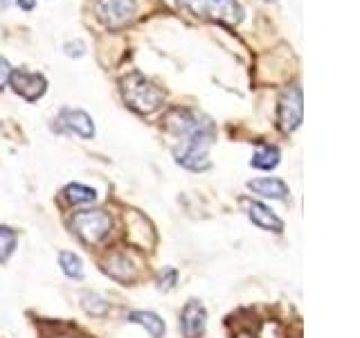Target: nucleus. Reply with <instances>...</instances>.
Wrapping results in <instances>:
<instances>
[{"label": "nucleus", "mask_w": 360, "mask_h": 338, "mask_svg": "<svg viewBox=\"0 0 360 338\" xmlns=\"http://www.w3.org/2000/svg\"><path fill=\"white\" fill-rule=\"evenodd\" d=\"M165 129L172 131L178 144L174 146V161L189 172H205L212 167L210 149L217 142V127L212 118L194 108L174 106L165 113Z\"/></svg>", "instance_id": "f257e3e1"}, {"label": "nucleus", "mask_w": 360, "mask_h": 338, "mask_svg": "<svg viewBox=\"0 0 360 338\" xmlns=\"http://www.w3.org/2000/svg\"><path fill=\"white\" fill-rule=\"evenodd\" d=\"M122 97L127 101V106L140 113V115H151L165 104V90L140 73H133L122 79Z\"/></svg>", "instance_id": "f03ea898"}, {"label": "nucleus", "mask_w": 360, "mask_h": 338, "mask_svg": "<svg viewBox=\"0 0 360 338\" xmlns=\"http://www.w3.org/2000/svg\"><path fill=\"white\" fill-rule=\"evenodd\" d=\"M178 7L200 20L239 25L243 20V7L239 0H176Z\"/></svg>", "instance_id": "7ed1b4c3"}, {"label": "nucleus", "mask_w": 360, "mask_h": 338, "mask_svg": "<svg viewBox=\"0 0 360 338\" xmlns=\"http://www.w3.org/2000/svg\"><path fill=\"white\" fill-rule=\"evenodd\" d=\"M70 228L88 246H97L106 239L112 230V217L108 210H82L72 214Z\"/></svg>", "instance_id": "20e7f679"}, {"label": "nucleus", "mask_w": 360, "mask_h": 338, "mask_svg": "<svg viewBox=\"0 0 360 338\" xmlns=\"http://www.w3.org/2000/svg\"><path fill=\"white\" fill-rule=\"evenodd\" d=\"M304 120V99L302 88L297 84L288 86L277 101V127L284 133H292L300 129Z\"/></svg>", "instance_id": "39448f33"}, {"label": "nucleus", "mask_w": 360, "mask_h": 338, "mask_svg": "<svg viewBox=\"0 0 360 338\" xmlns=\"http://www.w3.org/2000/svg\"><path fill=\"white\" fill-rule=\"evenodd\" d=\"M138 3L135 0H95V16L104 27L120 30L135 18Z\"/></svg>", "instance_id": "423d86ee"}, {"label": "nucleus", "mask_w": 360, "mask_h": 338, "mask_svg": "<svg viewBox=\"0 0 360 338\" xmlns=\"http://www.w3.org/2000/svg\"><path fill=\"white\" fill-rule=\"evenodd\" d=\"M52 122H54L52 129L56 133H70V135H77V138H82V140L95 138V122L82 108L63 106L59 113H56V118Z\"/></svg>", "instance_id": "0eeeda50"}, {"label": "nucleus", "mask_w": 360, "mask_h": 338, "mask_svg": "<svg viewBox=\"0 0 360 338\" xmlns=\"http://www.w3.org/2000/svg\"><path fill=\"white\" fill-rule=\"evenodd\" d=\"M7 84L25 101H37L45 95V90H48V79L41 73H32V70H25V68H11Z\"/></svg>", "instance_id": "6e6552de"}, {"label": "nucleus", "mask_w": 360, "mask_h": 338, "mask_svg": "<svg viewBox=\"0 0 360 338\" xmlns=\"http://www.w3.org/2000/svg\"><path fill=\"white\" fill-rule=\"evenodd\" d=\"M207 330V309L200 300L191 298L180 309V332L183 338H202Z\"/></svg>", "instance_id": "1a4fd4ad"}, {"label": "nucleus", "mask_w": 360, "mask_h": 338, "mask_svg": "<svg viewBox=\"0 0 360 338\" xmlns=\"http://www.w3.org/2000/svg\"><path fill=\"white\" fill-rule=\"evenodd\" d=\"M241 206L245 208L248 219H250L257 228H262L266 232H277V234L284 232V221H281L266 203L252 201V199H241Z\"/></svg>", "instance_id": "9d476101"}, {"label": "nucleus", "mask_w": 360, "mask_h": 338, "mask_svg": "<svg viewBox=\"0 0 360 338\" xmlns=\"http://www.w3.org/2000/svg\"><path fill=\"white\" fill-rule=\"evenodd\" d=\"M245 187L252 192V194L262 196V199H270V201H288L290 189L281 178L275 176H266V178H252L248 180Z\"/></svg>", "instance_id": "9b49d317"}, {"label": "nucleus", "mask_w": 360, "mask_h": 338, "mask_svg": "<svg viewBox=\"0 0 360 338\" xmlns=\"http://www.w3.org/2000/svg\"><path fill=\"white\" fill-rule=\"evenodd\" d=\"M127 320L133 323V325H138V327H142V330H146L151 338H165L167 325L162 320V315H158L155 311H142V309L131 311L127 315Z\"/></svg>", "instance_id": "f8f14e48"}, {"label": "nucleus", "mask_w": 360, "mask_h": 338, "mask_svg": "<svg viewBox=\"0 0 360 338\" xmlns=\"http://www.w3.org/2000/svg\"><path fill=\"white\" fill-rule=\"evenodd\" d=\"M106 273L112 277V280H120V282H131L135 277V270H138V266H135L131 259L127 255H112L108 259V264L104 266Z\"/></svg>", "instance_id": "ddd939ff"}, {"label": "nucleus", "mask_w": 360, "mask_h": 338, "mask_svg": "<svg viewBox=\"0 0 360 338\" xmlns=\"http://www.w3.org/2000/svg\"><path fill=\"white\" fill-rule=\"evenodd\" d=\"M279 163H281V151L277 149V146H273V144L259 146V149L250 158V167L262 169V172H270V169H275Z\"/></svg>", "instance_id": "4468645a"}, {"label": "nucleus", "mask_w": 360, "mask_h": 338, "mask_svg": "<svg viewBox=\"0 0 360 338\" xmlns=\"http://www.w3.org/2000/svg\"><path fill=\"white\" fill-rule=\"evenodd\" d=\"M59 266L63 270V275L68 280H84L86 275V268H84V259L79 257L77 253L72 251H61L59 253Z\"/></svg>", "instance_id": "2eb2a0df"}, {"label": "nucleus", "mask_w": 360, "mask_h": 338, "mask_svg": "<svg viewBox=\"0 0 360 338\" xmlns=\"http://www.w3.org/2000/svg\"><path fill=\"white\" fill-rule=\"evenodd\" d=\"M63 196L70 206H90V203L97 201V192L82 183H70L63 189Z\"/></svg>", "instance_id": "dca6fc26"}, {"label": "nucleus", "mask_w": 360, "mask_h": 338, "mask_svg": "<svg viewBox=\"0 0 360 338\" xmlns=\"http://www.w3.org/2000/svg\"><path fill=\"white\" fill-rule=\"evenodd\" d=\"M82 307L88 315H93V318H101V315H106L110 304L104 296H99L95 291H84L82 293Z\"/></svg>", "instance_id": "f3484780"}, {"label": "nucleus", "mask_w": 360, "mask_h": 338, "mask_svg": "<svg viewBox=\"0 0 360 338\" xmlns=\"http://www.w3.org/2000/svg\"><path fill=\"white\" fill-rule=\"evenodd\" d=\"M18 246V234L9 225H0V264H7Z\"/></svg>", "instance_id": "a211bd4d"}, {"label": "nucleus", "mask_w": 360, "mask_h": 338, "mask_svg": "<svg viewBox=\"0 0 360 338\" xmlns=\"http://www.w3.org/2000/svg\"><path fill=\"white\" fill-rule=\"evenodd\" d=\"M178 282V270L174 266H167L160 270V275H158V289L160 291H172Z\"/></svg>", "instance_id": "6ab92c4d"}, {"label": "nucleus", "mask_w": 360, "mask_h": 338, "mask_svg": "<svg viewBox=\"0 0 360 338\" xmlns=\"http://www.w3.org/2000/svg\"><path fill=\"white\" fill-rule=\"evenodd\" d=\"M63 52H65V56H72V59H79V56H84V54H86V43H84V41H79V39L68 41V43L63 45Z\"/></svg>", "instance_id": "aec40b11"}, {"label": "nucleus", "mask_w": 360, "mask_h": 338, "mask_svg": "<svg viewBox=\"0 0 360 338\" xmlns=\"http://www.w3.org/2000/svg\"><path fill=\"white\" fill-rule=\"evenodd\" d=\"M9 75H11V63L5 59V56H0V90H3L5 84L9 82Z\"/></svg>", "instance_id": "412c9836"}, {"label": "nucleus", "mask_w": 360, "mask_h": 338, "mask_svg": "<svg viewBox=\"0 0 360 338\" xmlns=\"http://www.w3.org/2000/svg\"><path fill=\"white\" fill-rule=\"evenodd\" d=\"M34 5H37V0H18V7H22L25 11H30Z\"/></svg>", "instance_id": "4be33fe9"}, {"label": "nucleus", "mask_w": 360, "mask_h": 338, "mask_svg": "<svg viewBox=\"0 0 360 338\" xmlns=\"http://www.w3.org/2000/svg\"><path fill=\"white\" fill-rule=\"evenodd\" d=\"M14 5H18V0H0V9H9V7H14Z\"/></svg>", "instance_id": "5701e85b"}, {"label": "nucleus", "mask_w": 360, "mask_h": 338, "mask_svg": "<svg viewBox=\"0 0 360 338\" xmlns=\"http://www.w3.org/2000/svg\"><path fill=\"white\" fill-rule=\"evenodd\" d=\"M239 338H252V336H248V334H243V336H239Z\"/></svg>", "instance_id": "b1692460"}, {"label": "nucleus", "mask_w": 360, "mask_h": 338, "mask_svg": "<svg viewBox=\"0 0 360 338\" xmlns=\"http://www.w3.org/2000/svg\"><path fill=\"white\" fill-rule=\"evenodd\" d=\"M264 3H275V0H264Z\"/></svg>", "instance_id": "393cba45"}]
</instances>
